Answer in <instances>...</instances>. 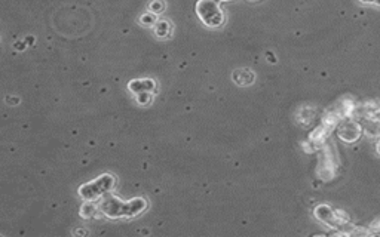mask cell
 <instances>
[{
    "label": "cell",
    "instance_id": "obj_1",
    "mask_svg": "<svg viewBox=\"0 0 380 237\" xmlns=\"http://www.w3.org/2000/svg\"><path fill=\"white\" fill-rule=\"evenodd\" d=\"M147 208V202L144 198H134L131 202H121L118 198H110L103 203V210L110 216H135L141 214Z\"/></svg>",
    "mask_w": 380,
    "mask_h": 237
},
{
    "label": "cell",
    "instance_id": "obj_2",
    "mask_svg": "<svg viewBox=\"0 0 380 237\" xmlns=\"http://www.w3.org/2000/svg\"><path fill=\"white\" fill-rule=\"evenodd\" d=\"M196 15L208 28H220L226 21V15L217 0H198Z\"/></svg>",
    "mask_w": 380,
    "mask_h": 237
},
{
    "label": "cell",
    "instance_id": "obj_3",
    "mask_svg": "<svg viewBox=\"0 0 380 237\" xmlns=\"http://www.w3.org/2000/svg\"><path fill=\"white\" fill-rule=\"evenodd\" d=\"M322 156L318 164V178L322 181H331L336 175H337L338 169V160L336 158V150L333 146L325 144L322 148Z\"/></svg>",
    "mask_w": 380,
    "mask_h": 237
},
{
    "label": "cell",
    "instance_id": "obj_4",
    "mask_svg": "<svg viewBox=\"0 0 380 237\" xmlns=\"http://www.w3.org/2000/svg\"><path fill=\"white\" fill-rule=\"evenodd\" d=\"M334 130L337 132L338 140L347 144H353L362 136V124L353 118H341Z\"/></svg>",
    "mask_w": 380,
    "mask_h": 237
},
{
    "label": "cell",
    "instance_id": "obj_5",
    "mask_svg": "<svg viewBox=\"0 0 380 237\" xmlns=\"http://www.w3.org/2000/svg\"><path fill=\"white\" fill-rule=\"evenodd\" d=\"M313 214H315V218L318 221H321L322 224H325V226H328V227H331V228H334L337 232H343L344 230V226L338 220L336 209H333L330 204H325V203L318 204L315 208Z\"/></svg>",
    "mask_w": 380,
    "mask_h": 237
},
{
    "label": "cell",
    "instance_id": "obj_6",
    "mask_svg": "<svg viewBox=\"0 0 380 237\" xmlns=\"http://www.w3.org/2000/svg\"><path fill=\"white\" fill-rule=\"evenodd\" d=\"M328 135H330V132H328L325 128H322V126L319 124L318 128H315V130L310 132V135H309V138H307V142L312 146L313 152H315V150H321V148L327 144Z\"/></svg>",
    "mask_w": 380,
    "mask_h": 237
},
{
    "label": "cell",
    "instance_id": "obj_7",
    "mask_svg": "<svg viewBox=\"0 0 380 237\" xmlns=\"http://www.w3.org/2000/svg\"><path fill=\"white\" fill-rule=\"evenodd\" d=\"M232 80L238 86H250L255 80V73L250 68H238L232 73Z\"/></svg>",
    "mask_w": 380,
    "mask_h": 237
},
{
    "label": "cell",
    "instance_id": "obj_8",
    "mask_svg": "<svg viewBox=\"0 0 380 237\" xmlns=\"http://www.w3.org/2000/svg\"><path fill=\"white\" fill-rule=\"evenodd\" d=\"M315 114H316V108H313L310 106H304V107L298 108V112H297L296 114V120L301 126H309V124H312V122L315 118Z\"/></svg>",
    "mask_w": 380,
    "mask_h": 237
},
{
    "label": "cell",
    "instance_id": "obj_9",
    "mask_svg": "<svg viewBox=\"0 0 380 237\" xmlns=\"http://www.w3.org/2000/svg\"><path fill=\"white\" fill-rule=\"evenodd\" d=\"M156 88V83L155 80L152 79H143V80H134L129 83V89L135 94H140V92H153Z\"/></svg>",
    "mask_w": 380,
    "mask_h": 237
},
{
    "label": "cell",
    "instance_id": "obj_10",
    "mask_svg": "<svg viewBox=\"0 0 380 237\" xmlns=\"http://www.w3.org/2000/svg\"><path fill=\"white\" fill-rule=\"evenodd\" d=\"M171 32H172V26L169 24V21H167V20L156 21V24H155V33H156L158 38H169Z\"/></svg>",
    "mask_w": 380,
    "mask_h": 237
},
{
    "label": "cell",
    "instance_id": "obj_11",
    "mask_svg": "<svg viewBox=\"0 0 380 237\" xmlns=\"http://www.w3.org/2000/svg\"><path fill=\"white\" fill-rule=\"evenodd\" d=\"M149 9H150L152 14L159 15V14H162V12L165 10V3H164V0H153V2L149 4Z\"/></svg>",
    "mask_w": 380,
    "mask_h": 237
},
{
    "label": "cell",
    "instance_id": "obj_12",
    "mask_svg": "<svg viewBox=\"0 0 380 237\" xmlns=\"http://www.w3.org/2000/svg\"><path fill=\"white\" fill-rule=\"evenodd\" d=\"M156 21H158V18H156V15L152 14V12H147V14H144V15L141 16V24H143V26L152 27V26L156 24Z\"/></svg>",
    "mask_w": 380,
    "mask_h": 237
},
{
    "label": "cell",
    "instance_id": "obj_13",
    "mask_svg": "<svg viewBox=\"0 0 380 237\" xmlns=\"http://www.w3.org/2000/svg\"><path fill=\"white\" fill-rule=\"evenodd\" d=\"M137 101L141 106H146L152 101V92H140L137 94Z\"/></svg>",
    "mask_w": 380,
    "mask_h": 237
},
{
    "label": "cell",
    "instance_id": "obj_14",
    "mask_svg": "<svg viewBox=\"0 0 380 237\" xmlns=\"http://www.w3.org/2000/svg\"><path fill=\"white\" fill-rule=\"evenodd\" d=\"M370 230L371 233H380V216L370 224Z\"/></svg>",
    "mask_w": 380,
    "mask_h": 237
},
{
    "label": "cell",
    "instance_id": "obj_15",
    "mask_svg": "<svg viewBox=\"0 0 380 237\" xmlns=\"http://www.w3.org/2000/svg\"><path fill=\"white\" fill-rule=\"evenodd\" d=\"M362 4H370V6H377L380 8V0H359Z\"/></svg>",
    "mask_w": 380,
    "mask_h": 237
},
{
    "label": "cell",
    "instance_id": "obj_16",
    "mask_svg": "<svg viewBox=\"0 0 380 237\" xmlns=\"http://www.w3.org/2000/svg\"><path fill=\"white\" fill-rule=\"evenodd\" d=\"M376 152H377V154H380V135L377 136V144H376Z\"/></svg>",
    "mask_w": 380,
    "mask_h": 237
},
{
    "label": "cell",
    "instance_id": "obj_17",
    "mask_svg": "<svg viewBox=\"0 0 380 237\" xmlns=\"http://www.w3.org/2000/svg\"><path fill=\"white\" fill-rule=\"evenodd\" d=\"M217 2H230V0H217ZM250 2H258V0H250Z\"/></svg>",
    "mask_w": 380,
    "mask_h": 237
}]
</instances>
